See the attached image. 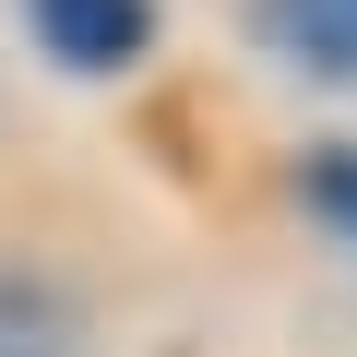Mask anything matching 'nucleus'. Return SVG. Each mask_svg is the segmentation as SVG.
I'll return each mask as SVG.
<instances>
[{
  "label": "nucleus",
  "mask_w": 357,
  "mask_h": 357,
  "mask_svg": "<svg viewBox=\"0 0 357 357\" xmlns=\"http://www.w3.org/2000/svg\"><path fill=\"white\" fill-rule=\"evenodd\" d=\"M24 13H36L48 60H72V72H119V60H143V36H155L143 0H24Z\"/></svg>",
  "instance_id": "1"
},
{
  "label": "nucleus",
  "mask_w": 357,
  "mask_h": 357,
  "mask_svg": "<svg viewBox=\"0 0 357 357\" xmlns=\"http://www.w3.org/2000/svg\"><path fill=\"white\" fill-rule=\"evenodd\" d=\"M262 36L298 72H345L357 84V0H262Z\"/></svg>",
  "instance_id": "2"
},
{
  "label": "nucleus",
  "mask_w": 357,
  "mask_h": 357,
  "mask_svg": "<svg viewBox=\"0 0 357 357\" xmlns=\"http://www.w3.org/2000/svg\"><path fill=\"white\" fill-rule=\"evenodd\" d=\"M0 357H84V310L36 274H0Z\"/></svg>",
  "instance_id": "3"
},
{
  "label": "nucleus",
  "mask_w": 357,
  "mask_h": 357,
  "mask_svg": "<svg viewBox=\"0 0 357 357\" xmlns=\"http://www.w3.org/2000/svg\"><path fill=\"white\" fill-rule=\"evenodd\" d=\"M310 203H321V215L357 238V155H321V167H310Z\"/></svg>",
  "instance_id": "4"
}]
</instances>
